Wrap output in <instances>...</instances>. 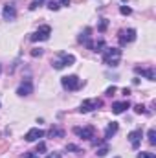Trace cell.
<instances>
[{
    "instance_id": "6da1fadb",
    "label": "cell",
    "mask_w": 156,
    "mask_h": 158,
    "mask_svg": "<svg viewBox=\"0 0 156 158\" xmlns=\"http://www.w3.org/2000/svg\"><path fill=\"white\" fill-rule=\"evenodd\" d=\"M121 59V50L119 48H105L103 50V63L107 66H117Z\"/></svg>"
},
{
    "instance_id": "d4e9b609",
    "label": "cell",
    "mask_w": 156,
    "mask_h": 158,
    "mask_svg": "<svg viewBox=\"0 0 156 158\" xmlns=\"http://www.w3.org/2000/svg\"><path fill=\"white\" fill-rule=\"evenodd\" d=\"M66 151H74V153H83V151L79 149L77 145H74V143H68V145H66Z\"/></svg>"
},
{
    "instance_id": "4fadbf2b",
    "label": "cell",
    "mask_w": 156,
    "mask_h": 158,
    "mask_svg": "<svg viewBox=\"0 0 156 158\" xmlns=\"http://www.w3.org/2000/svg\"><path fill=\"white\" fill-rule=\"evenodd\" d=\"M2 15H4V19H6V20H15V19H17V9H15V6L6 4V6H4V11H2Z\"/></svg>"
},
{
    "instance_id": "9c48e42d",
    "label": "cell",
    "mask_w": 156,
    "mask_h": 158,
    "mask_svg": "<svg viewBox=\"0 0 156 158\" xmlns=\"http://www.w3.org/2000/svg\"><path fill=\"white\" fill-rule=\"evenodd\" d=\"M142 138H143V131H142V129H136V131L129 132V142H130L132 149H138V147H140Z\"/></svg>"
},
{
    "instance_id": "e0dca14e",
    "label": "cell",
    "mask_w": 156,
    "mask_h": 158,
    "mask_svg": "<svg viewBox=\"0 0 156 158\" xmlns=\"http://www.w3.org/2000/svg\"><path fill=\"white\" fill-rule=\"evenodd\" d=\"M147 138H149V143H151V145H156V131L154 129H149Z\"/></svg>"
},
{
    "instance_id": "484cf974",
    "label": "cell",
    "mask_w": 156,
    "mask_h": 158,
    "mask_svg": "<svg viewBox=\"0 0 156 158\" xmlns=\"http://www.w3.org/2000/svg\"><path fill=\"white\" fill-rule=\"evenodd\" d=\"M119 13H121V15H130V13H132V9H130V7H127V6H121V7H119Z\"/></svg>"
},
{
    "instance_id": "44dd1931",
    "label": "cell",
    "mask_w": 156,
    "mask_h": 158,
    "mask_svg": "<svg viewBox=\"0 0 156 158\" xmlns=\"http://www.w3.org/2000/svg\"><path fill=\"white\" fill-rule=\"evenodd\" d=\"M44 2H46V0H33V2L30 4V11H35L40 4H44Z\"/></svg>"
},
{
    "instance_id": "e575fe53",
    "label": "cell",
    "mask_w": 156,
    "mask_h": 158,
    "mask_svg": "<svg viewBox=\"0 0 156 158\" xmlns=\"http://www.w3.org/2000/svg\"><path fill=\"white\" fill-rule=\"evenodd\" d=\"M74 2H81V0H74Z\"/></svg>"
},
{
    "instance_id": "4316f807",
    "label": "cell",
    "mask_w": 156,
    "mask_h": 158,
    "mask_svg": "<svg viewBox=\"0 0 156 158\" xmlns=\"http://www.w3.org/2000/svg\"><path fill=\"white\" fill-rule=\"evenodd\" d=\"M138 158H156V156H154V153H143L142 151V153H138Z\"/></svg>"
},
{
    "instance_id": "7402d4cb",
    "label": "cell",
    "mask_w": 156,
    "mask_h": 158,
    "mask_svg": "<svg viewBox=\"0 0 156 158\" xmlns=\"http://www.w3.org/2000/svg\"><path fill=\"white\" fill-rule=\"evenodd\" d=\"M107 153H109V147H107V145H103V147H99V149H97V153H96V155H97V156H107Z\"/></svg>"
},
{
    "instance_id": "d6986e66",
    "label": "cell",
    "mask_w": 156,
    "mask_h": 158,
    "mask_svg": "<svg viewBox=\"0 0 156 158\" xmlns=\"http://www.w3.org/2000/svg\"><path fill=\"white\" fill-rule=\"evenodd\" d=\"M61 7V4L59 2H55V0H48V9H51V11H57Z\"/></svg>"
},
{
    "instance_id": "ba28073f",
    "label": "cell",
    "mask_w": 156,
    "mask_h": 158,
    "mask_svg": "<svg viewBox=\"0 0 156 158\" xmlns=\"http://www.w3.org/2000/svg\"><path fill=\"white\" fill-rule=\"evenodd\" d=\"M33 92V83H31V79H24L22 83H20V86L17 88V94L20 96V98H24V96H30Z\"/></svg>"
},
{
    "instance_id": "7a4b0ae2",
    "label": "cell",
    "mask_w": 156,
    "mask_h": 158,
    "mask_svg": "<svg viewBox=\"0 0 156 158\" xmlns=\"http://www.w3.org/2000/svg\"><path fill=\"white\" fill-rule=\"evenodd\" d=\"M74 63H76V57H74L72 53L59 52V59L51 61V66H53L55 70H63V68H66V66H72Z\"/></svg>"
},
{
    "instance_id": "f546056e",
    "label": "cell",
    "mask_w": 156,
    "mask_h": 158,
    "mask_svg": "<svg viewBox=\"0 0 156 158\" xmlns=\"http://www.w3.org/2000/svg\"><path fill=\"white\" fill-rule=\"evenodd\" d=\"M22 158H39V155H37L35 151H33V153H24V155H22Z\"/></svg>"
},
{
    "instance_id": "1f68e13d",
    "label": "cell",
    "mask_w": 156,
    "mask_h": 158,
    "mask_svg": "<svg viewBox=\"0 0 156 158\" xmlns=\"http://www.w3.org/2000/svg\"><path fill=\"white\" fill-rule=\"evenodd\" d=\"M72 0H61V6H70Z\"/></svg>"
},
{
    "instance_id": "ac0fdd59",
    "label": "cell",
    "mask_w": 156,
    "mask_h": 158,
    "mask_svg": "<svg viewBox=\"0 0 156 158\" xmlns=\"http://www.w3.org/2000/svg\"><path fill=\"white\" fill-rule=\"evenodd\" d=\"M103 48H105V40L99 39L96 44H94V48H92V52H103Z\"/></svg>"
},
{
    "instance_id": "5bb4252c",
    "label": "cell",
    "mask_w": 156,
    "mask_h": 158,
    "mask_svg": "<svg viewBox=\"0 0 156 158\" xmlns=\"http://www.w3.org/2000/svg\"><path fill=\"white\" fill-rule=\"evenodd\" d=\"M129 107H130L129 101H117V103H112V112L114 114H123Z\"/></svg>"
},
{
    "instance_id": "f1b7e54d",
    "label": "cell",
    "mask_w": 156,
    "mask_h": 158,
    "mask_svg": "<svg viewBox=\"0 0 156 158\" xmlns=\"http://www.w3.org/2000/svg\"><path fill=\"white\" fill-rule=\"evenodd\" d=\"M7 145H9L7 140H0V153H4V151L7 149Z\"/></svg>"
},
{
    "instance_id": "603a6c76",
    "label": "cell",
    "mask_w": 156,
    "mask_h": 158,
    "mask_svg": "<svg viewBox=\"0 0 156 158\" xmlns=\"http://www.w3.org/2000/svg\"><path fill=\"white\" fill-rule=\"evenodd\" d=\"M44 151H46V143H44V142H39V143H37L35 153H37V155H40V153H44Z\"/></svg>"
},
{
    "instance_id": "836d02e7",
    "label": "cell",
    "mask_w": 156,
    "mask_h": 158,
    "mask_svg": "<svg viewBox=\"0 0 156 158\" xmlns=\"http://www.w3.org/2000/svg\"><path fill=\"white\" fill-rule=\"evenodd\" d=\"M0 74H2V66H0Z\"/></svg>"
},
{
    "instance_id": "8992f818",
    "label": "cell",
    "mask_w": 156,
    "mask_h": 158,
    "mask_svg": "<svg viewBox=\"0 0 156 158\" xmlns=\"http://www.w3.org/2000/svg\"><path fill=\"white\" fill-rule=\"evenodd\" d=\"M50 35H51V28H50V26H40L35 33H31V35H30V40H31V42L48 40V39H50Z\"/></svg>"
},
{
    "instance_id": "8fae6325",
    "label": "cell",
    "mask_w": 156,
    "mask_h": 158,
    "mask_svg": "<svg viewBox=\"0 0 156 158\" xmlns=\"http://www.w3.org/2000/svg\"><path fill=\"white\" fill-rule=\"evenodd\" d=\"M44 134H46V132H44L42 129L35 127V129H30V131L26 132V136H24V138H26V142H37V140H39V138H42Z\"/></svg>"
},
{
    "instance_id": "ffe728a7",
    "label": "cell",
    "mask_w": 156,
    "mask_h": 158,
    "mask_svg": "<svg viewBox=\"0 0 156 158\" xmlns=\"http://www.w3.org/2000/svg\"><path fill=\"white\" fill-rule=\"evenodd\" d=\"M107 28H109V20H107V19H101V22H99V26H97V30H99V31L103 33V31H105Z\"/></svg>"
},
{
    "instance_id": "3957f363",
    "label": "cell",
    "mask_w": 156,
    "mask_h": 158,
    "mask_svg": "<svg viewBox=\"0 0 156 158\" xmlns=\"http://www.w3.org/2000/svg\"><path fill=\"white\" fill-rule=\"evenodd\" d=\"M61 85H63V88L64 90H68V92H76L81 88V79L77 76H64V77H61Z\"/></svg>"
},
{
    "instance_id": "30bf717a",
    "label": "cell",
    "mask_w": 156,
    "mask_h": 158,
    "mask_svg": "<svg viewBox=\"0 0 156 158\" xmlns=\"http://www.w3.org/2000/svg\"><path fill=\"white\" fill-rule=\"evenodd\" d=\"M90 37H92V28H84V31H81V35H79V42H83L88 50L94 48V42Z\"/></svg>"
},
{
    "instance_id": "9a60e30c",
    "label": "cell",
    "mask_w": 156,
    "mask_h": 158,
    "mask_svg": "<svg viewBox=\"0 0 156 158\" xmlns=\"http://www.w3.org/2000/svg\"><path fill=\"white\" fill-rule=\"evenodd\" d=\"M117 129H119V125H117L116 121L109 123V127H107V131H105V138H103V140H105V142H107V140H110V138L117 132Z\"/></svg>"
},
{
    "instance_id": "52a82bcc",
    "label": "cell",
    "mask_w": 156,
    "mask_h": 158,
    "mask_svg": "<svg viewBox=\"0 0 156 158\" xmlns=\"http://www.w3.org/2000/svg\"><path fill=\"white\" fill-rule=\"evenodd\" d=\"M74 134H77L79 138L83 140H92L94 134H96V129L92 125H86V127H74Z\"/></svg>"
},
{
    "instance_id": "4dcf8cb0",
    "label": "cell",
    "mask_w": 156,
    "mask_h": 158,
    "mask_svg": "<svg viewBox=\"0 0 156 158\" xmlns=\"http://www.w3.org/2000/svg\"><path fill=\"white\" fill-rule=\"evenodd\" d=\"M116 90H117V88L114 86V85H112V86H109V88H107V96H112V94H114Z\"/></svg>"
},
{
    "instance_id": "cb8c5ba5",
    "label": "cell",
    "mask_w": 156,
    "mask_h": 158,
    "mask_svg": "<svg viewBox=\"0 0 156 158\" xmlns=\"http://www.w3.org/2000/svg\"><path fill=\"white\" fill-rule=\"evenodd\" d=\"M134 112H136V114H145V112H147V110H145V105H136V107H134Z\"/></svg>"
},
{
    "instance_id": "7c38bea8",
    "label": "cell",
    "mask_w": 156,
    "mask_h": 158,
    "mask_svg": "<svg viewBox=\"0 0 156 158\" xmlns=\"http://www.w3.org/2000/svg\"><path fill=\"white\" fill-rule=\"evenodd\" d=\"M134 72H136L138 76H143V77H147L149 81H156V72H154V68H140V66H136V68H134Z\"/></svg>"
},
{
    "instance_id": "2e32d148",
    "label": "cell",
    "mask_w": 156,
    "mask_h": 158,
    "mask_svg": "<svg viewBox=\"0 0 156 158\" xmlns=\"http://www.w3.org/2000/svg\"><path fill=\"white\" fill-rule=\"evenodd\" d=\"M48 134H50L51 138H64V131H63V129H59V127H51Z\"/></svg>"
},
{
    "instance_id": "277c9868",
    "label": "cell",
    "mask_w": 156,
    "mask_h": 158,
    "mask_svg": "<svg viewBox=\"0 0 156 158\" xmlns=\"http://www.w3.org/2000/svg\"><path fill=\"white\" fill-rule=\"evenodd\" d=\"M101 107H103V101L97 99V98H94V99H84V101L81 103V107H79V112H81V114H86V112H92V110L101 109Z\"/></svg>"
},
{
    "instance_id": "d6a6232c",
    "label": "cell",
    "mask_w": 156,
    "mask_h": 158,
    "mask_svg": "<svg viewBox=\"0 0 156 158\" xmlns=\"http://www.w3.org/2000/svg\"><path fill=\"white\" fill-rule=\"evenodd\" d=\"M46 158H61V155L59 153H53V155H50V156H46Z\"/></svg>"
},
{
    "instance_id": "5b68a950",
    "label": "cell",
    "mask_w": 156,
    "mask_h": 158,
    "mask_svg": "<svg viewBox=\"0 0 156 158\" xmlns=\"http://www.w3.org/2000/svg\"><path fill=\"white\" fill-rule=\"evenodd\" d=\"M134 39H136V30H134V28L121 30V31L117 33V42H119V46H127V44L134 42Z\"/></svg>"
},
{
    "instance_id": "83f0119b",
    "label": "cell",
    "mask_w": 156,
    "mask_h": 158,
    "mask_svg": "<svg viewBox=\"0 0 156 158\" xmlns=\"http://www.w3.org/2000/svg\"><path fill=\"white\" fill-rule=\"evenodd\" d=\"M40 55H42V50L40 48H33L31 50V57H40Z\"/></svg>"
}]
</instances>
